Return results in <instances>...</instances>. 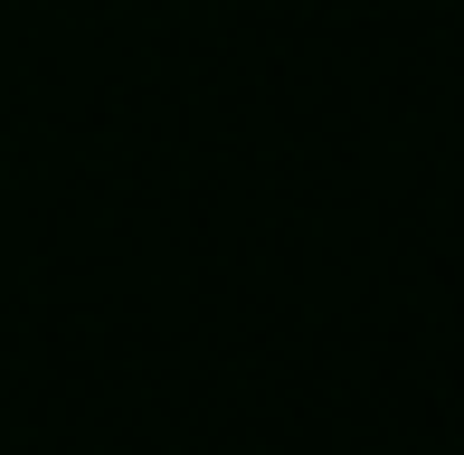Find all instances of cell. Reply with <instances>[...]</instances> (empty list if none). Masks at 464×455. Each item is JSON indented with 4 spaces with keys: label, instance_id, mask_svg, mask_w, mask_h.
I'll return each mask as SVG.
<instances>
[]
</instances>
